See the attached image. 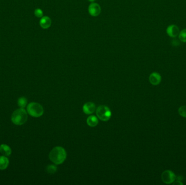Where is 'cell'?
<instances>
[{"instance_id":"cell-1","label":"cell","mask_w":186,"mask_h":185,"mask_svg":"<svg viewBox=\"0 0 186 185\" xmlns=\"http://www.w3.org/2000/svg\"><path fill=\"white\" fill-rule=\"evenodd\" d=\"M67 152L65 149L57 146L52 149L49 154V159L51 162L56 165L62 164L67 159Z\"/></svg>"},{"instance_id":"cell-2","label":"cell","mask_w":186,"mask_h":185,"mask_svg":"<svg viewBox=\"0 0 186 185\" xmlns=\"http://www.w3.org/2000/svg\"><path fill=\"white\" fill-rule=\"evenodd\" d=\"M27 112L24 108H20L12 113L11 120L15 125H22L26 122L28 119Z\"/></svg>"},{"instance_id":"cell-3","label":"cell","mask_w":186,"mask_h":185,"mask_svg":"<svg viewBox=\"0 0 186 185\" xmlns=\"http://www.w3.org/2000/svg\"><path fill=\"white\" fill-rule=\"evenodd\" d=\"M27 113L33 117L38 118L43 115L44 109L42 105L37 102H31L27 107Z\"/></svg>"},{"instance_id":"cell-4","label":"cell","mask_w":186,"mask_h":185,"mask_svg":"<svg viewBox=\"0 0 186 185\" xmlns=\"http://www.w3.org/2000/svg\"><path fill=\"white\" fill-rule=\"evenodd\" d=\"M96 113L98 118L103 122L109 120L112 116V112L106 105H100L96 110Z\"/></svg>"},{"instance_id":"cell-5","label":"cell","mask_w":186,"mask_h":185,"mask_svg":"<svg viewBox=\"0 0 186 185\" xmlns=\"http://www.w3.org/2000/svg\"><path fill=\"white\" fill-rule=\"evenodd\" d=\"M162 180L163 183L167 184H170L173 183L176 180V175L171 171L167 170L163 171L162 174Z\"/></svg>"},{"instance_id":"cell-6","label":"cell","mask_w":186,"mask_h":185,"mask_svg":"<svg viewBox=\"0 0 186 185\" xmlns=\"http://www.w3.org/2000/svg\"><path fill=\"white\" fill-rule=\"evenodd\" d=\"M89 13L92 16H98L101 12V8L100 5L96 3H92L88 7Z\"/></svg>"},{"instance_id":"cell-7","label":"cell","mask_w":186,"mask_h":185,"mask_svg":"<svg viewBox=\"0 0 186 185\" xmlns=\"http://www.w3.org/2000/svg\"><path fill=\"white\" fill-rule=\"evenodd\" d=\"M180 31L179 28L175 25H172L169 26L167 29V34L172 37H176L177 36L179 35Z\"/></svg>"},{"instance_id":"cell-8","label":"cell","mask_w":186,"mask_h":185,"mask_svg":"<svg viewBox=\"0 0 186 185\" xmlns=\"http://www.w3.org/2000/svg\"><path fill=\"white\" fill-rule=\"evenodd\" d=\"M96 110L95 104L93 102H87L83 107V111L87 115H91Z\"/></svg>"},{"instance_id":"cell-9","label":"cell","mask_w":186,"mask_h":185,"mask_svg":"<svg viewBox=\"0 0 186 185\" xmlns=\"http://www.w3.org/2000/svg\"><path fill=\"white\" fill-rule=\"evenodd\" d=\"M149 81L153 85H157L161 81V76L157 72L152 73L149 77Z\"/></svg>"},{"instance_id":"cell-10","label":"cell","mask_w":186,"mask_h":185,"mask_svg":"<svg viewBox=\"0 0 186 185\" xmlns=\"http://www.w3.org/2000/svg\"><path fill=\"white\" fill-rule=\"evenodd\" d=\"M51 20L49 16L42 17L40 20V26L43 29H47L51 25Z\"/></svg>"},{"instance_id":"cell-11","label":"cell","mask_w":186,"mask_h":185,"mask_svg":"<svg viewBox=\"0 0 186 185\" xmlns=\"http://www.w3.org/2000/svg\"><path fill=\"white\" fill-rule=\"evenodd\" d=\"M0 153L6 156H9L12 153V149L6 144L0 145Z\"/></svg>"},{"instance_id":"cell-12","label":"cell","mask_w":186,"mask_h":185,"mask_svg":"<svg viewBox=\"0 0 186 185\" xmlns=\"http://www.w3.org/2000/svg\"><path fill=\"white\" fill-rule=\"evenodd\" d=\"M10 161L7 156H0V170H5L9 166Z\"/></svg>"},{"instance_id":"cell-13","label":"cell","mask_w":186,"mask_h":185,"mask_svg":"<svg viewBox=\"0 0 186 185\" xmlns=\"http://www.w3.org/2000/svg\"><path fill=\"white\" fill-rule=\"evenodd\" d=\"M87 123L91 127H95L98 125L99 120L95 116L91 115L87 119Z\"/></svg>"},{"instance_id":"cell-14","label":"cell","mask_w":186,"mask_h":185,"mask_svg":"<svg viewBox=\"0 0 186 185\" xmlns=\"http://www.w3.org/2000/svg\"><path fill=\"white\" fill-rule=\"evenodd\" d=\"M27 104V100L26 98L21 97L18 100V104L19 107L21 108H25Z\"/></svg>"},{"instance_id":"cell-15","label":"cell","mask_w":186,"mask_h":185,"mask_svg":"<svg viewBox=\"0 0 186 185\" xmlns=\"http://www.w3.org/2000/svg\"><path fill=\"white\" fill-rule=\"evenodd\" d=\"M57 170V167L54 164L49 165L48 166H47L46 168L47 173L49 174L55 173Z\"/></svg>"},{"instance_id":"cell-16","label":"cell","mask_w":186,"mask_h":185,"mask_svg":"<svg viewBox=\"0 0 186 185\" xmlns=\"http://www.w3.org/2000/svg\"><path fill=\"white\" fill-rule=\"evenodd\" d=\"M179 39L181 41L186 42V28L180 32Z\"/></svg>"},{"instance_id":"cell-17","label":"cell","mask_w":186,"mask_h":185,"mask_svg":"<svg viewBox=\"0 0 186 185\" xmlns=\"http://www.w3.org/2000/svg\"><path fill=\"white\" fill-rule=\"evenodd\" d=\"M179 113L180 116L186 118V106H182L179 109Z\"/></svg>"},{"instance_id":"cell-18","label":"cell","mask_w":186,"mask_h":185,"mask_svg":"<svg viewBox=\"0 0 186 185\" xmlns=\"http://www.w3.org/2000/svg\"><path fill=\"white\" fill-rule=\"evenodd\" d=\"M34 15L37 18H42V15H43V12L42 11L41 9L37 8L34 10Z\"/></svg>"},{"instance_id":"cell-19","label":"cell","mask_w":186,"mask_h":185,"mask_svg":"<svg viewBox=\"0 0 186 185\" xmlns=\"http://www.w3.org/2000/svg\"><path fill=\"white\" fill-rule=\"evenodd\" d=\"M172 46H177L179 45L180 43L179 40H178L176 39H175L172 40Z\"/></svg>"},{"instance_id":"cell-20","label":"cell","mask_w":186,"mask_h":185,"mask_svg":"<svg viewBox=\"0 0 186 185\" xmlns=\"http://www.w3.org/2000/svg\"><path fill=\"white\" fill-rule=\"evenodd\" d=\"M176 179L177 181H181L182 180H183V177H182V176H178L177 177L176 176Z\"/></svg>"},{"instance_id":"cell-21","label":"cell","mask_w":186,"mask_h":185,"mask_svg":"<svg viewBox=\"0 0 186 185\" xmlns=\"http://www.w3.org/2000/svg\"><path fill=\"white\" fill-rule=\"evenodd\" d=\"M174 185H176V184H178V185H183V183H181V181H176V182L175 183H173Z\"/></svg>"},{"instance_id":"cell-22","label":"cell","mask_w":186,"mask_h":185,"mask_svg":"<svg viewBox=\"0 0 186 185\" xmlns=\"http://www.w3.org/2000/svg\"><path fill=\"white\" fill-rule=\"evenodd\" d=\"M89 1H90V2H93L94 1H95V0H88Z\"/></svg>"}]
</instances>
